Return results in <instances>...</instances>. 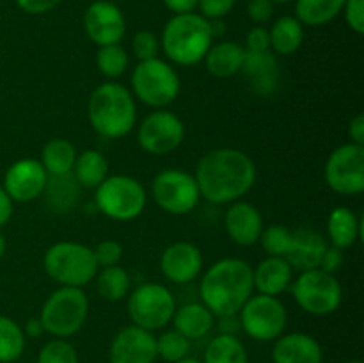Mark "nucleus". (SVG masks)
Listing matches in <instances>:
<instances>
[{
	"label": "nucleus",
	"mask_w": 364,
	"mask_h": 363,
	"mask_svg": "<svg viewBox=\"0 0 364 363\" xmlns=\"http://www.w3.org/2000/svg\"><path fill=\"white\" fill-rule=\"evenodd\" d=\"M201 198L213 205H230L244 198L256 182V164L237 148L205 153L194 173Z\"/></svg>",
	"instance_id": "f257e3e1"
},
{
	"label": "nucleus",
	"mask_w": 364,
	"mask_h": 363,
	"mask_svg": "<svg viewBox=\"0 0 364 363\" xmlns=\"http://www.w3.org/2000/svg\"><path fill=\"white\" fill-rule=\"evenodd\" d=\"M252 292V267L245 260L231 256L212 263L199 283L201 302L215 317L238 315Z\"/></svg>",
	"instance_id": "f03ea898"
},
{
	"label": "nucleus",
	"mask_w": 364,
	"mask_h": 363,
	"mask_svg": "<svg viewBox=\"0 0 364 363\" xmlns=\"http://www.w3.org/2000/svg\"><path fill=\"white\" fill-rule=\"evenodd\" d=\"M87 120L102 137L121 139L137 125V100L119 82H103L89 96Z\"/></svg>",
	"instance_id": "7ed1b4c3"
},
{
	"label": "nucleus",
	"mask_w": 364,
	"mask_h": 363,
	"mask_svg": "<svg viewBox=\"0 0 364 363\" xmlns=\"http://www.w3.org/2000/svg\"><path fill=\"white\" fill-rule=\"evenodd\" d=\"M210 20L199 13L173 14L160 36V48L178 66H194L213 45Z\"/></svg>",
	"instance_id": "20e7f679"
},
{
	"label": "nucleus",
	"mask_w": 364,
	"mask_h": 363,
	"mask_svg": "<svg viewBox=\"0 0 364 363\" xmlns=\"http://www.w3.org/2000/svg\"><path fill=\"white\" fill-rule=\"evenodd\" d=\"M43 267L60 287L82 288L91 283L98 273L92 248L73 241H60L50 246L43 256Z\"/></svg>",
	"instance_id": "39448f33"
},
{
	"label": "nucleus",
	"mask_w": 364,
	"mask_h": 363,
	"mask_svg": "<svg viewBox=\"0 0 364 363\" xmlns=\"http://www.w3.org/2000/svg\"><path fill=\"white\" fill-rule=\"evenodd\" d=\"M132 95L151 109H166L180 95V75L160 57L139 60L130 77Z\"/></svg>",
	"instance_id": "423d86ee"
},
{
	"label": "nucleus",
	"mask_w": 364,
	"mask_h": 363,
	"mask_svg": "<svg viewBox=\"0 0 364 363\" xmlns=\"http://www.w3.org/2000/svg\"><path fill=\"white\" fill-rule=\"evenodd\" d=\"M89 299L82 288L59 287L43 302L39 320L45 333L53 338H70L82 330L87 320Z\"/></svg>",
	"instance_id": "0eeeda50"
},
{
	"label": "nucleus",
	"mask_w": 364,
	"mask_h": 363,
	"mask_svg": "<svg viewBox=\"0 0 364 363\" xmlns=\"http://www.w3.org/2000/svg\"><path fill=\"white\" fill-rule=\"evenodd\" d=\"M96 209L114 221L137 219L146 209L148 194L137 178L128 174H109L96 187Z\"/></svg>",
	"instance_id": "6e6552de"
},
{
	"label": "nucleus",
	"mask_w": 364,
	"mask_h": 363,
	"mask_svg": "<svg viewBox=\"0 0 364 363\" xmlns=\"http://www.w3.org/2000/svg\"><path fill=\"white\" fill-rule=\"evenodd\" d=\"M291 292L297 305L306 313L315 317H326L336 312L343 299V288L336 274L318 269L302 270L291 281Z\"/></svg>",
	"instance_id": "1a4fd4ad"
},
{
	"label": "nucleus",
	"mask_w": 364,
	"mask_h": 363,
	"mask_svg": "<svg viewBox=\"0 0 364 363\" xmlns=\"http://www.w3.org/2000/svg\"><path fill=\"white\" fill-rule=\"evenodd\" d=\"M174 310L176 299L162 283H141L128 294V315L132 324L151 333L171 324Z\"/></svg>",
	"instance_id": "9d476101"
},
{
	"label": "nucleus",
	"mask_w": 364,
	"mask_h": 363,
	"mask_svg": "<svg viewBox=\"0 0 364 363\" xmlns=\"http://www.w3.org/2000/svg\"><path fill=\"white\" fill-rule=\"evenodd\" d=\"M240 330L256 342H274L288 324L287 306L279 298L252 294L238 312Z\"/></svg>",
	"instance_id": "9b49d317"
},
{
	"label": "nucleus",
	"mask_w": 364,
	"mask_h": 363,
	"mask_svg": "<svg viewBox=\"0 0 364 363\" xmlns=\"http://www.w3.org/2000/svg\"><path fill=\"white\" fill-rule=\"evenodd\" d=\"M151 196L156 205L171 216L191 214L201 199L194 174L176 167L160 171L153 178Z\"/></svg>",
	"instance_id": "f8f14e48"
},
{
	"label": "nucleus",
	"mask_w": 364,
	"mask_h": 363,
	"mask_svg": "<svg viewBox=\"0 0 364 363\" xmlns=\"http://www.w3.org/2000/svg\"><path fill=\"white\" fill-rule=\"evenodd\" d=\"M323 177L336 194H361L364 191V146L347 142L333 149L326 162Z\"/></svg>",
	"instance_id": "ddd939ff"
},
{
	"label": "nucleus",
	"mask_w": 364,
	"mask_h": 363,
	"mask_svg": "<svg viewBox=\"0 0 364 363\" xmlns=\"http://www.w3.org/2000/svg\"><path fill=\"white\" fill-rule=\"evenodd\" d=\"M185 139V125L174 112L155 109L137 128L139 146L149 155L162 157L180 148Z\"/></svg>",
	"instance_id": "4468645a"
},
{
	"label": "nucleus",
	"mask_w": 364,
	"mask_h": 363,
	"mask_svg": "<svg viewBox=\"0 0 364 363\" xmlns=\"http://www.w3.org/2000/svg\"><path fill=\"white\" fill-rule=\"evenodd\" d=\"M84 31L96 46L117 45L127 34V18L110 0H95L84 13Z\"/></svg>",
	"instance_id": "2eb2a0df"
},
{
	"label": "nucleus",
	"mask_w": 364,
	"mask_h": 363,
	"mask_svg": "<svg viewBox=\"0 0 364 363\" xmlns=\"http://www.w3.org/2000/svg\"><path fill=\"white\" fill-rule=\"evenodd\" d=\"M48 173L38 159H20L7 167L2 187L13 201L28 203L43 196Z\"/></svg>",
	"instance_id": "dca6fc26"
},
{
	"label": "nucleus",
	"mask_w": 364,
	"mask_h": 363,
	"mask_svg": "<svg viewBox=\"0 0 364 363\" xmlns=\"http://www.w3.org/2000/svg\"><path fill=\"white\" fill-rule=\"evenodd\" d=\"M156 338L151 331L130 324L116 333L109 347L110 363H155Z\"/></svg>",
	"instance_id": "f3484780"
},
{
	"label": "nucleus",
	"mask_w": 364,
	"mask_h": 363,
	"mask_svg": "<svg viewBox=\"0 0 364 363\" xmlns=\"http://www.w3.org/2000/svg\"><path fill=\"white\" fill-rule=\"evenodd\" d=\"M203 253L196 244L187 241L174 242L164 249L160 256V270L169 281L185 285L194 281L203 270Z\"/></svg>",
	"instance_id": "a211bd4d"
},
{
	"label": "nucleus",
	"mask_w": 364,
	"mask_h": 363,
	"mask_svg": "<svg viewBox=\"0 0 364 363\" xmlns=\"http://www.w3.org/2000/svg\"><path fill=\"white\" fill-rule=\"evenodd\" d=\"M224 228L231 241L242 248L258 244L265 223L263 216L252 203L238 201L230 203L226 214H224Z\"/></svg>",
	"instance_id": "6ab92c4d"
},
{
	"label": "nucleus",
	"mask_w": 364,
	"mask_h": 363,
	"mask_svg": "<svg viewBox=\"0 0 364 363\" xmlns=\"http://www.w3.org/2000/svg\"><path fill=\"white\" fill-rule=\"evenodd\" d=\"M329 242L320 231L313 228H299L291 231V244L284 258L290 262L294 270H309L318 269L326 255Z\"/></svg>",
	"instance_id": "aec40b11"
},
{
	"label": "nucleus",
	"mask_w": 364,
	"mask_h": 363,
	"mask_svg": "<svg viewBox=\"0 0 364 363\" xmlns=\"http://www.w3.org/2000/svg\"><path fill=\"white\" fill-rule=\"evenodd\" d=\"M240 73L249 82L252 91L262 96L272 95L281 78L277 56L272 50H265V52H247L245 50L244 66H242Z\"/></svg>",
	"instance_id": "412c9836"
},
{
	"label": "nucleus",
	"mask_w": 364,
	"mask_h": 363,
	"mask_svg": "<svg viewBox=\"0 0 364 363\" xmlns=\"http://www.w3.org/2000/svg\"><path fill=\"white\" fill-rule=\"evenodd\" d=\"M323 349L308 333H283L274 340L272 363H322Z\"/></svg>",
	"instance_id": "4be33fe9"
},
{
	"label": "nucleus",
	"mask_w": 364,
	"mask_h": 363,
	"mask_svg": "<svg viewBox=\"0 0 364 363\" xmlns=\"http://www.w3.org/2000/svg\"><path fill=\"white\" fill-rule=\"evenodd\" d=\"M294 267L283 256H265L256 267H252V283L258 294L279 298L291 287Z\"/></svg>",
	"instance_id": "5701e85b"
},
{
	"label": "nucleus",
	"mask_w": 364,
	"mask_h": 363,
	"mask_svg": "<svg viewBox=\"0 0 364 363\" xmlns=\"http://www.w3.org/2000/svg\"><path fill=\"white\" fill-rule=\"evenodd\" d=\"M173 327L188 340L205 338L215 326V315L203 302H187L174 310Z\"/></svg>",
	"instance_id": "b1692460"
},
{
	"label": "nucleus",
	"mask_w": 364,
	"mask_h": 363,
	"mask_svg": "<svg viewBox=\"0 0 364 363\" xmlns=\"http://www.w3.org/2000/svg\"><path fill=\"white\" fill-rule=\"evenodd\" d=\"M361 217L348 206H336L327 217V242L338 249H348L361 238Z\"/></svg>",
	"instance_id": "393cba45"
},
{
	"label": "nucleus",
	"mask_w": 364,
	"mask_h": 363,
	"mask_svg": "<svg viewBox=\"0 0 364 363\" xmlns=\"http://www.w3.org/2000/svg\"><path fill=\"white\" fill-rule=\"evenodd\" d=\"M245 48L235 41H219L210 46L205 56V66L217 78H230L240 73L244 66Z\"/></svg>",
	"instance_id": "a878e982"
},
{
	"label": "nucleus",
	"mask_w": 364,
	"mask_h": 363,
	"mask_svg": "<svg viewBox=\"0 0 364 363\" xmlns=\"http://www.w3.org/2000/svg\"><path fill=\"white\" fill-rule=\"evenodd\" d=\"M304 25L291 14L277 18L269 28L270 50L276 56H291L304 43Z\"/></svg>",
	"instance_id": "bb28decb"
},
{
	"label": "nucleus",
	"mask_w": 364,
	"mask_h": 363,
	"mask_svg": "<svg viewBox=\"0 0 364 363\" xmlns=\"http://www.w3.org/2000/svg\"><path fill=\"white\" fill-rule=\"evenodd\" d=\"M80 189L73 174H59V177H48L43 196L53 212L68 214L78 203Z\"/></svg>",
	"instance_id": "cd10ccee"
},
{
	"label": "nucleus",
	"mask_w": 364,
	"mask_h": 363,
	"mask_svg": "<svg viewBox=\"0 0 364 363\" xmlns=\"http://www.w3.org/2000/svg\"><path fill=\"white\" fill-rule=\"evenodd\" d=\"M71 174L80 187L96 189L109 177V160L98 149H84L77 155Z\"/></svg>",
	"instance_id": "c85d7f7f"
},
{
	"label": "nucleus",
	"mask_w": 364,
	"mask_h": 363,
	"mask_svg": "<svg viewBox=\"0 0 364 363\" xmlns=\"http://www.w3.org/2000/svg\"><path fill=\"white\" fill-rule=\"evenodd\" d=\"M78 152L73 142L64 137H53L43 146L39 162L43 164L48 177H59L71 173Z\"/></svg>",
	"instance_id": "c756f323"
},
{
	"label": "nucleus",
	"mask_w": 364,
	"mask_h": 363,
	"mask_svg": "<svg viewBox=\"0 0 364 363\" xmlns=\"http://www.w3.org/2000/svg\"><path fill=\"white\" fill-rule=\"evenodd\" d=\"M345 0H295V18L304 27H322L341 14Z\"/></svg>",
	"instance_id": "7c9ffc66"
},
{
	"label": "nucleus",
	"mask_w": 364,
	"mask_h": 363,
	"mask_svg": "<svg viewBox=\"0 0 364 363\" xmlns=\"http://www.w3.org/2000/svg\"><path fill=\"white\" fill-rule=\"evenodd\" d=\"M201 363H249V354L237 335L219 333L206 345Z\"/></svg>",
	"instance_id": "2f4dec72"
},
{
	"label": "nucleus",
	"mask_w": 364,
	"mask_h": 363,
	"mask_svg": "<svg viewBox=\"0 0 364 363\" xmlns=\"http://www.w3.org/2000/svg\"><path fill=\"white\" fill-rule=\"evenodd\" d=\"M96 290L102 299L109 302L123 301L128 298L132 287V278L121 265H110L98 269L95 276Z\"/></svg>",
	"instance_id": "473e14b6"
},
{
	"label": "nucleus",
	"mask_w": 364,
	"mask_h": 363,
	"mask_svg": "<svg viewBox=\"0 0 364 363\" xmlns=\"http://www.w3.org/2000/svg\"><path fill=\"white\" fill-rule=\"evenodd\" d=\"M27 337L14 319L0 315V363H14L23 356Z\"/></svg>",
	"instance_id": "72a5a7b5"
},
{
	"label": "nucleus",
	"mask_w": 364,
	"mask_h": 363,
	"mask_svg": "<svg viewBox=\"0 0 364 363\" xmlns=\"http://www.w3.org/2000/svg\"><path fill=\"white\" fill-rule=\"evenodd\" d=\"M156 338V356L160 359L167 363H176L180 359L191 356L192 349V340H188L187 337L173 330H167L164 333H160Z\"/></svg>",
	"instance_id": "f704fd0d"
},
{
	"label": "nucleus",
	"mask_w": 364,
	"mask_h": 363,
	"mask_svg": "<svg viewBox=\"0 0 364 363\" xmlns=\"http://www.w3.org/2000/svg\"><path fill=\"white\" fill-rule=\"evenodd\" d=\"M128 63H130V57H128L127 50L121 46V43H117V45L98 46V52H96V66H98L100 73L109 78V80L121 77L127 71Z\"/></svg>",
	"instance_id": "c9c22d12"
},
{
	"label": "nucleus",
	"mask_w": 364,
	"mask_h": 363,
	"mask_svg": "<svg viewBox=\"0 0 364 363\" xmlns=\"http://www.w3.org/2000/svg\"><path fill=\"white\" fill-rule=\"evenodd\" d=\"M259 244L267 256H287L291 244V230L284 224H269L259 235Z\"/></svg>",
	"instance_id": "e433bc0d"
},
{
	"label": "nucleus",
	"mask_w": 364,
	"mask_h": 363,
	"mask_svg": "<svg viewBox=\"0 0 364 363\" xmlns=\"http://www.w3.org/2000/svg\"><path fill=\"white\" fill-rule=\"evenodd\" d=\"M36 363H80V358L66 338H52L39 349Z\"/></svg>",
	"instance_id": "4c0bfd02"
},
{
	"label": "nucleus",
	"mask_w": 364,
	"mask_h": 363,
	"mask_svg": "<svg viewBox=\"0 0 364 363\" xmlns=\"http://www.w3.org/2000/svg\"><path fill=\"white\" fill-rule=\"evenodd\" d=\"M160 50V38L151 31H139L132 39V52L137 60L155 59Z\"/></svg>",
	"instance_id": "58836bf2"
},
{
	"label": "nucleus",
	"mask_w": 364,
	"mask_h": 363,
	"mask_svg": "<svg viewBox=\"0 0 364 363\" xmlns=\"http://www.w3.org/2000/svg\"><path fill=\"white\" fill-rule=\"evenodd\" d=\"M92 253H95L98 269H102V267L119 265L121 258H123V246H121V242L114 241V238H105V241H102L92 249Z\"/></svg>",
	"instance_id": "ea45409f"
},
{
	"label": "nucleus",
	"mask_w": 364,
	"mask_h": 363,
	"mask_svg": "<svg viewBox=\"0 0 364 363\" xmlns=\"http://www.w3.org/2000/svg\"><path fill=\"white\" fill-rule=\"evenodd\" d=\"M237 0H198L199 14L206 20H223L233 11Z\"/></svg>",
	"instance_id": "a19ab883"
},
{
	"label": "nucleus",
	"mask_w": 364,
	"mask_h": 363,
	"mask_svg": "<svg viewBox=\"0 0 364 363\" xmlns=\"http://www.w3.org/2000/svg\"><path fill=\"white\" fill-rule=\"evenodd\" d=\"M341 13L350 31L361 36L364 32V0H345Z\"/></svg>",
	"instance_id": "79ce46f5"
},
{
	"label": "nucleus",
	"mask_w": 364,
	"mask_h": 363,
	"mask_svg": "<svg viewBox=\"0 0 364 363\" xmlns=\"http://www.w3.org/2000/svg\"><path fill=\"white\" fill-rule=\"evenodd\" d=\"M244 48L247 52H265L270 50V36L269 28L265 25H256L245 36Z\"/></svg>",
	"instance_id": "37998d69"
},
{
	"label": "nucleus",
	"mask_w": 364,
	"mask_h": 363,
	"mask_svg": "<svg viewBox=\"0 0 364 363\" xmlns=\"http://www.w3.org/2000/svg\"><path fill=\"white\" fill-rule=\"evenodd\" d=\"M274 7L270 0H249L247 2V16L249 20L255 21L256 25H265L274 16Z\"/></svg>",
	"instance_id": "c03bdc74"
},
{
	"label": "nucleus",
	"mask_w": 364,
	"mask_h": 363,
	"mask_svg": "<svg viewBox=\"0 0 364 363\" xmlns=\"http://www.w3.org/2000/svg\"><path fill=\"white\" fill-rule=\"evenodd\" d=\"M14 2L27 14H45L55 9L63 0H14Z\"/></svg>",
	"instance_id": "a18cd8bd"
},
{
	"label": "nucleus",
	"mask_w": 364,
	"mask_h": 363,
	"mask_svg": "<svg viewBox=\"0 0 364 363\" xmlns=\"http://www.w3.org/2000/svg\"><path fill=\"white\" fill-rule=\"evenodd\" d=\"M341 265H343V251L334 248V246H329L326 255H323L322 263H320V269L326 270V273L336 274L341 269Z\"/></svg>",
	"instance_id": "49530a36"
},
{
	"label": "nucleus",
	"mask_w": 364,
	"mask_h": 363,
	"mask_svg": "<svg viewBox=\"0 0 364 363\" xmlns=\"http://www.w3.org/2000/svg\"><path fill=\"white\" fill-rule=\"evenodd\" d=\"M348 137L354 144L364 146V114L359 112L348 123Z\"/></svg>",
	"instance_id": "de8ad7c7"
},
{
	"label": "nucleus",
	"mask_w": 364,
	"mask_h": 363,
	"mask_svg": "<svg viewBox=\"0 0 364 363\" xmlns=\"http://www.w3.org/2000/svg\"><path fill=\"white\" fill-rule=\"evenodd\" d=\"M14 210V201L9 198V194L6 192V189L0 185V228L6 226L7 223L13 217Z\"/></svg>",
	"instance_id": "09e8293b"
},
{
	"label": "nucleus",
	"mask_w": 364,
	"mask_h": 363,
	"mask_svg": "<svg viewBox=\"0 0 364 363\" xmlns=\"http://www.w3.org/2000/svg\"><path fill=\"white\" fill-rule=\"evenodd\" d=\"M162 2L173 14L194 13L198 9V0H162Z\"/></svg>",
	"instance_id": "8fccbe9b"
},
{
	"label": "nucleus",
	"mask_w": 364,
	"mask_h": 363,
	"mask_svg": "<svg viewBox=\"0 0 364 363\" xmlns=\"http://www.w3.org/2000/svg\"><path fill=\"white\" fill-rule=\"evenodd\" d=\"M23 333L27 338H39L43 333H45V327H43L39 317H31V319L25 322Z\"/></svg>",
	"instance_id": "3c124183"
},
{
	"label": "nucleus",
	"mask_w": 364,
	"mask_h": 363,
	"mask_svg": "<svg viewBox=\"0 0 364 363\" xmlns=\"http://www.w3.org/2000/svg\"><path fill=\"white\" fill-rule=\"evenodd\" d=\"M220 319V333L224 335H237V331L240 330V322H238V315H228V317H219Z\"/></svg>",
	"instance_id": "603ef678"
},
{
	"label": "nucleus",
	"mask_w": 364,
	"mask_h": 363,
	"mask_svg": "<svg viewBox=\"0 0 364 363\" xmlns=\"http://www.w3.org/2000/svg\"><path fill=\"white\" fill-rule=\"evenodd\" d=\"M6 248H7V244H6V238H4L2 231H0V258H2V256H4V253H6Z\"/></svg>",
	"instance_id": "864d4df0"
},
{
	"label": "nucleus",
	"mask_w": 364,
	"mask_h": 363,
	"mask_svg": "<svg viewBox=\"0 0 364 363\" xmlns=\"http://www.w3.org/2000/svg\"><path fill=\"white\" fill-rule=\"evenodd\" d=\"M176 363H201V359H198V358H192V356H187V358L180 359V362H176Z\"/></svg>",
	"instance_id": "5fc2aeb1"
},
{
	"label": "nucleus",
	"mask_w": 364,
	"mask_h": 363,
	"mask_svg": "<svg viewBox=\"0 0 364 363\" xmlns=\"http://www.w3.org/2000/svg\"><path fill=\"white\" fill-rule=\"evenodd\" d=\"M272 4H279V6H283V4H290V2H295V0H270Z\"/></svg>",
	"instance_id": "6e6d98bb"
},
{
	"label": "nucleus",
	"mask_w": 364,
	"mask_h": 363,
	"mask_svg": "<svg viewBox=\"0 0 364 363\" xmlns=\"http://www.w3.org/2000/svg\"><path fill=\"white\" fill-rule=\"evenodd\" d=\"M347 363H363L361 359H350V362H347Z\"/></svg>",
	"instance_id": "4d7b16f0"
}]
</instances>
